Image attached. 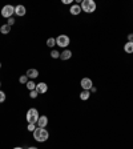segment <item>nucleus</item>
Wrapping results in <instances>:
<instances>
[{"label":"nucleus","mask_w":133,"mask_h":149,"mask_svg":"<svg viewBox=\"0 0 133 149\" xmlns=\"http://www.w3.org/2000/svg\"><path fill=\"white\" fill-rule=\"evenodd\" d=\"M33 139L37 143H45L47 140L49 139V133L45 128H39L37 127L33 132Z\"/></svg>","instance_id":"obj_1"},{"label":"nucleus","mask_w":133,"mask_h":149,"mask_svg":"<svg viewBox=\"0 0 133 149\" xmlns=\"http://www.w3.org/2000/svg\"><path fill=\"white\" fill-rule=\"evenodd\" d=\"M81 11L85 13H93L97 8V4L93 0H83L81 1Z\"/></svg>","instance_id":"obj_2"},{"label":"nucleus","mask_w":133,"mask_h":149,"mask_svg":"<svg viewBox=\"0 0 133 149\" xmlns=\"http://www.w3.org/2000/svg\"><path fill=\"white\" fill-rule=\"evenodd\" d=\"M40 115H39V111L36 108H29L27 111V115H25V118H27L28 124H37V120H39Z\"/></svg>","instance_id":"obj_3"},{"label":"nucleus","mask_w":133,"mask_h":149,"mask_svg":"<svg viewBox=\"0 0 133 149\" xmlns=\"http://www.w3.org/2000/svg\"><path fill=\"white\" fill-rule=\"evenodd\" d=\"M69 43H71V39L67 35H59V36L56 37V44L59 47H61V48L67 49V47L69 45Z\"/></svg>","instance_id":"obj_4"},{"label":"nucleus","mask_w":133,"mask_h":149,"mask_svg":"<svg viewBox=\"0 0 133 149\" xmlns=\"http://www.w3.org/2000/svg\"><path fill=\"white\" fill-rule=\"evenodd\" d=\"M13 13H15V7L11 6V4H6V6L1 8V16H3L4 19L12 17Z\"/></svg>","instance_id":"obj_5"},{"label":"nucleus","mask_w":133,"mask_h":149,"mask_svg":"<svg viewBox=\"0 0 133 149\" xmlns=\"http://www.w3.org/2000/svg\"><path fill=\"white\" fill-rule=\"evenodd\" d=\"M80 85H81V88H83V91H91V88L93 87V81L91 80L89 77H84L83 80H81Z\"/></svg>","instance_id":"obj_6"},{"label":"nucleus","mask_w":133,"mask_h":149,"mask_svg":"<svg viewBox=\"0 0 133 149\" xmlns=\"http://www.w3.org/2000/svg\"><path fill=\"white\" fill-rule=\"evenodd\" d=\"M25 74H27V77L29 79V80H35V79L39 77V71L35 68H31V69H28Z\"/></svg>","instance_id":"obj_7"},{"label":"nucleus","mask_w":133,"mask_h":149,"mask_svg":"<svg viewBox=\"0 0 133 149\" xmlns=\"http://www.w3.org/2000/svg\"><path fill=\"white\" fill-rule=\"evenodd\" d=\"M15 13L17 16H20V17H22V16H24L25 13H27V8H25L23 4H19V6L15 7Z\"/></svg>","instance_id":"obj_8"},{"label":"nucleus","mask_w":133,"mask_h":149,"mask_svg":"<svg viewBox=\"0 0 133 149\" xmlns=\"http://www.w3.org/2000/svg\"><path fill=\"white\" fill-rule=\"evenodd\" d=\"M47 125H48V117H47L45 115L40 116L39 120H37V127L39 128H47Z\"/></svg>","instance_id":"obj_9"},{"label":"nucleus","mask_w":133,"mask_h":149,"mask_svg":"<svg viewBox=\"0 0 133 149\" xmlns=\"http://www.w3.org/2000/svg\"><path fill=\"white\" fill-rule=\"evenodd\" d=\"M69 12H71V15L76 16V15H80L83 11H81V7L79 6V4H73V6L69 8Z\"/></svg>","instance_id":"obj_10"},{"label":"nucleus","mask_w":133,"mask_h":149,"mask_svg":"<svg viewBox=\"0 0 133 149\" xmlns=\"http://www.w3.org/2000/svg\"><path fill=\"white\" fill-rule=\"evenodd\" d=\"M71 57H72V51H69V49H64L63 52H60V59L64 60V61L69 60Z\"/></svg>","instance_id":"obj_11"},{"label":"nucleus","mask_w":133,"mask_h":149,"mask_svg":"<svg viewBox=\"0 0 133 149\" xmlns=\"http://www.w3.org/2000/svg\"><path fill=\"white\" fill-rule=\"evenodd\" d=\"M36 91L39 93H43L44 95V93H47V91H48V85H47L45 83H39L36 85Z\"/></svg>","instance_id":"obj_12"},{"label":"nucleus","mask_w":133,"mask_h":149,"mask_svg":"<svg viewBox=\"0 0 133 149\" xmlns=\"http://www.w3.org/2000/svg\"><path fill=\"white\" fill-rule=\"evenodd\" d=\"M124 51L127 53H133V41H128V43H125Z\"/></svg>","instance_id":"obj_13"},{"label":"nucleus","mask_w":133,"mask_h":149,"mask_svg":"<svg viewBox=\"0 0 133 149\" xmlns=\"http://www.w3.org/2000/svg\"><path fill=\"white\" fill-rule=\"evenodd\" d=\"M0 32L3 35H8L9 32H11V27H9L8 24H3L1 27H0Z\"/></svg>","instance_id":"obj_14"},{"label":"nucleus","mask_w":133,"mask_h":149,"mask_svg":"<svg viewBox=\"0 0 133 149\" xmlns=\"http://www.w3.org/2000/svg\"><path fill=\"white\" fill-rule=\"evenodd\" d=\"M89 97H91V92H89V91H81V93H80V99L83 100V101L88 100Z\"/></svg>","instance_id":"obj_15"},{"label":"nucleus","mask_w":133,"mask_h":149,"mask_svg":"<svg viewBox=\"0 0 133 149\" xmlns=\"http://www.w3.org/2000/svg\"><path fill=\"white\" fill-rule=\"evenodd\" d=\"M25 85H27V88L29 91H35V89H36V85H37V84L35 83V80H28V83L25 84Z\"/></svg>","instance_id":"obj_16"},{"label":"nucleus","mask_w":133,"mask_h":149,"mask_svg":"<svg viewBox=\"0 0 133 149\" xmlns=\"http://www.w3.org/2000/svg\"><path fill=\"white\" fill-rule=\"evenodd\" d=\"M47 45L51 47V48H52V47H55L56 45V39H55V37H49V39L47 40Z\"/></svg>","instance_id":"obj_17"},{"label":"nucleus","mask_w":133,"mask_h":149,"mask_svg":"<svg viewBox=\"0 0 133 149\" xmlns=\"http://www.w3.org/2000/svg\"><path fill=\"white\" fill-rule=\"evenodd\" d=\"M51 57H52V59H60V52L56 49L51 51Z\"/></svg>","instance_id":"obj_18"},{"label":"nucleus","mask_w":133,"mask_h":149,"mask_svg":"<svg viewBox=\"0 0 133 149\" xmlns=\"http://www.w3.org/2000/svg\"><path fill=\"white\" fill-rule=\"evenodd\" d=\"M19 83L20 84H27L28 83V77H27V74H23V76H20V79H19Z\"/></svg>","instance_id":"obj_19"},{"label":"nucleus","mask_w":133,"mask_h":149,"mask_svg":"<svg viewBox=\"0 0 133 149\" xmlns=\"http://www.w3.org/2000/svg\"><path fill=\"white\" fill-rule=\"evenodd\" d=\"M37 96H39V92H37L36 89H35V91H29V97H31V99H36Z\"/></svg>","instance_id":"obj_20"},{"label":"nucleus","mask_w":133,"mask_h":149,"mask_svg":"<svg viewBox=\"0 0 133 149\" xmlns=\"http://www.w3.org/2000/svg\"><path fill=\"white\" fill-rule=\"evenodd\" d=\"M6 92H3V91L0 89V102H4L6 101Z\"/></svg>","instance_id":"obj_21"},{"label":"nucleus","mask_w":133,"mask_h":149,"mask_svg":"<svg viewBox=\"0 0 133 149\" xmlns=\"http://www.w3.org/2000/svg\"><path fill=\"white\" fill-rule=\"evenodd\" d=\"M28 130H29V132H32V133H33L35 132V129H36V124H28Z\"/></svg>","instance_id":"obj_22"},{"label":"nucleus","mask_w":133,"mask_h":149,"mask_svg":"<svg viewBox=\"0 0 133 149\" xmlns=\"http://www.w3.org/2000/svg\"><path fill=\"white\" fill-rule=\"evenodd\" d=\"M7 24H8L9 27H12V25L15 24V19H13V17H9V19H8V23H7Z\"/></svg>","instance_id":"obj_23"},{"label":"nucleus","mask_w":133,"mask_h":149,"mask_svg":"<svg viewBox=\"0 0 133 149\" xmlns=\"http://www.w3.org/2000/svg\"><path fill=\"white\" fill-rule=\"evenodd\" d=\"M128 41H133V33L128 35Z\"/></svg>","instance_id":"obj_24"},{"label":"nucleus","mask_w":133,"mask_h":149,"mask_svg":"<svg viewBox=\"0 0 133 149\" xmlns=\"http://www.w3.org/2000/svg\"><path fill=\"white\" fill-rule=\"evenodd\" d=\"M72 0H63V4H71Z\"/></svg>","instance_id":"obj_25"},{"label":"nucleus","mask_w":133,"mask_h":149,"mask_svg":"<svg viewBox=\"0 0 133 149\" xmlns=\"http://www.w3.org/2000/svg\"><path fill=\"white\" fill-rule=\"evenodd\" d=\"M89 92H93V93H95V92H97V89H96V88H95V87H92V88H91V91H89Z\"/></svg>","instance_id":"obj_26"},{"label":"nucleus","mask_w":133,"mask_h":149,"mask_svg":"<svg viewBox=\"0 0 133 149\" xmlns=\"http://www.w3.org/2000/svg\"><path fill=\"white\" fill-rule=\"evenodd\" d=\"M27 149H39V148H36V146H29V148H27Z\"/></svg>","instance_id":"obj_27"},{"label":"nucleus","mask_w":133,"mask_h":149,"mask_svg":"<svg viewBox=\"0 0 133 149\" xmlns=\"http://www.w3.org/2000/svg\"><path fill=\"white\" fill-rule=\"evenodd\" d=\"M13 149H24V148H22V146H16V148H13Z\"/></svg>","instance_id":"obj_28"},{"label":"nucleus","mask_w":133,"mask_h":149,"mask_svg":"<svg viewBox=\"0 0 133 149\" xmlns=\"http://www.w3.org/2000/svg\"><path fill=\"white\" fill-rule=\"evenodd\" d=\"M0 69H1V63H0Z\"/></svg>","instance_id":"obj_29"},{"label":"nucleus","mask_w":133,"mask_h":149,"mask_svg":"<svg viewBox=\"0 0 133 149\" xmlns=\"http://www.w3.org/2000/svg\"><path fill=\"white\" fill-rule=\"evenodd\" d=\"M0 87H1V83H0Z\"/></svg>","instance_id":"obj_30"}]
</instances>
